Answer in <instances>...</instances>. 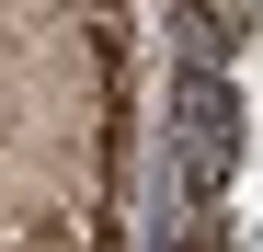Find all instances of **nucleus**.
Returning a JSON list of instances; mask_svg holds the SVG:
<instances>
[{"label": "nucleus", "mask_w": 263, "mask_h": 252, "mask_svg": "<svg viewBox=\"0 0 263 252\" xmlns=\"http://www.w3.org/2000/svg\"><path fill=\"white\" fill-rule=\"evenodd\" d=\"M172 138H183V184L217 195L240 172V92L217 69H183V80H172Z\"/></svg>", "instance_id": "1"}]
</instances>
